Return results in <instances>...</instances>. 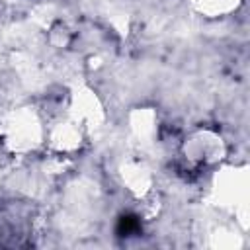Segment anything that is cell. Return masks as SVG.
<instances>
[{"mask_svg": "<svg viewBox=\"0 0 250 250\" xmlns=\"http://www.w3.org/2000/svg\"><path fill=\"white\" fill-rule=\"evenodd\" d=\"M137 229H139V221H137L135 217H123V219L119 221V227H117L119 234H123V236H129V234L135 232Z\"/></svg>", "mask_w": 250, "mask_h": 250, "instance_id": "cell-1", "label": "cell"}]
</instances>
